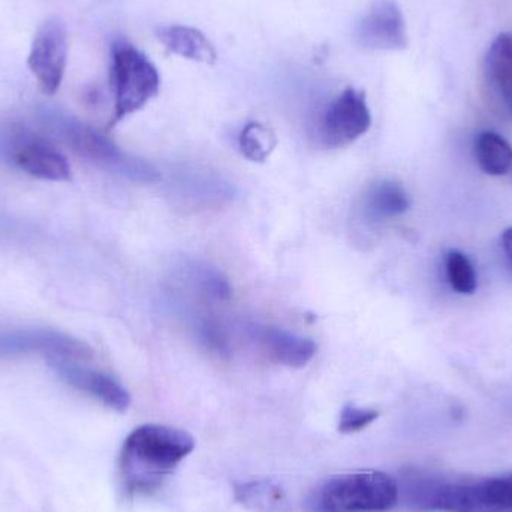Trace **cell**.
Wrapping results in <instances>:
<instances>
[{
    "mask_svg": "<svg viewBox=\"0 0 512 512\" xmlns=\"http://www.w3.org/2000/svg\"><path fill=\"white\" fill-rule=\"evenodd\" d=\"M478 165L489 176H505L512 170V146L502 135L481 132L475 141Z\"/></svg>",
    "mask_w": 512,
    "mask_h": 512,
    "instance_id": "2e32d148",
    "label": "cell"
},
{
    "mask_svg": "<svg viewBox=\"0 0 512 512\" xmlns=\"http://www.w3.org/2000/svg\"><path fill=\"white\" fill-rule=\"evenodd\" d=\"M156 36L168 51L185 59L207 63V65H212L218 59L215 45L201 30L194 27L180 26V24L159 27Z\"/></svg>",
    "mask_w": 512,
    "mask_h": 512,
    "instance_id": "5bb4252c",
    "label": "cell"
},
{
    "mask_svg": "<svg viewBox=\"0 0 512 512\" xmlns=\"http://www.w3.org/2000/svg\"><path fill=\"white\" fill-rule=\"evenodd\" d=\"M502 246H504L505 255L510 259L512 265V227L502 233Z\"/></svg>",
    "mask_w": 512,
    "mask_h": 512,
    "instance_id": "603a6c76",
    "label": "cell"
},
{
    "mask_svg": "<svg viewBox=\"0 0 512 512\" xmlns=\"http://www.w3.org/2000/svg\"><path fill=\"white\" fill-rule=\"evenodd\" d=\"M204 288L209 291V294L215 295V297L227 300L231 295L230 283L227 279L221 276V274L212 271V273H206L203 279Z\"/></svg>",
    "mask_w": 512,
    "mask_h": 512,
    "instance_id": "7402d4cb",
    "label": "cell"
},
{
    "mask_svg": "<svg viewBox=\"0 0 512 512\" xmlns=\"http://www.w3.org/2000/svg\"><path fill=\"white\" fill-rule=\"evenodd\" d=\"M370 125L372 114L366 95L354 87H348L322 113L319 137L328 149H342L363 137Z\"/></svg>",
    "mask_w": 512,
    "mask_h": 512,
    "instance_id": "8992f818",
    "label": "cell"
},
{
    "mask_svg": "<svg viewBox=\"0 0 512 512\" xmlns=\"http://www.w3.org/2000/svg\"><path fill=\"white\" fill-rule=\"evenodd\" d=\"M237 498L255 511H271L282 502V493L273 484L259 481L237 489Z\"/></svg>",
    "mask_w": 512,
    "mask_h": 512,
    "instance_id": "d6986e66",
    "label": "cell"
},
{
    "mask_svg": "<svg viewBox=\"0 0 512 512\" xmlns=\"http://www.w3.org/2000/svg\"><path fill=\"white\" fill-rule=\"evenodd\" d=\"M366 207L378 219L396 218L411 207L408 192L400 183L382 180L375 183L366 194Z\"/></svg>",
    "mask_w": 512,
    "mask_h": 512,
    "instance_id": "9a60e30c",
    "label": "cell"
},
{
    "mask_svg": "<svg viewBox=\"0 0 512 512\" xmlns=\"http://www.w3.org/2000/svg\"><path fill=\"white\" fill-rule=\"evenodd\" d=\"M358 41L370 50L397 51L408 47L405 17L396 0H376L357 27Z\"/></svg>",
    "mask_w": 512,
    "mask_h": 512,
    "instance_id": "9c48e42d",
    "label": "cell"
},
{
    "mask_svg": "<svg viewBox=\"0 0 512 512\" xmlns=\"http://www.w3.org/2000/svg\"><path fill=\"white\" fill-rule=\"evenodd\" d=\"M252 336L271 360L291 369L307 366L316 354L313 340L282 328L255 325L252 327Z\"/></svg>",
    "mask_w": 512,
    "mask_h": 512,
    "instance_id": "7c38bea8",
    "label": "cell"
},
{
    "mask_svg": "<svg viewBox=\"0 0 512 512\" xmlns=\"http://www.w3.org/2000/svg\"><path fill=\"white\" fill-rule=\"evenodd\" d=\"M0 149L6 161L29 176L48 182H68L71 167L66 156L48 138L15 126L3 134Z\"/></svg>",
    "mask_w": 512,
    "mask_h": 512,
    "instance_id": "5b68a950",
    "label": "cell"
},
{
    "mask_svg": "<svg viewBox=\"0 0 512 512\" xmlns=\"http://www.w3.org/2000/svg\"><path fill=\"white\" fill-rule=\"evenodd\" d=\"M110 80L114 113L108 129L146 107L161 89L158 68L140 48L125 39H117L111 47Z\"/></svg>",
    "mask_w": 512,
    "mask_h": 512,
    "instance_id": "3957f363",
    "label": "cell"
},
{
    "mask_svg": "<svg viewBox=\"0 0 512 512\" xmlns=\"http://www.w3.org/2000/svg\"><path fill=\"white\" fill-rule=\"evenodd\" d=\"M378 417L379 412L375 409L358 408L354 405L345 406L340 412L339 432L343 435L361 432L375 423Z\"/></svg>",
    "mask_w": 512,
    "mask_h": 512,
    "instance_id": "ffe728a7",
    "label": "cell"
},
{
    "mask_svg": "<svg viewBox=\"0 0 512 512\" xmlns=\"http://www.w3.org/2000/svg\"><path fill=\"white\" fill-rule=\"evenodd\" d=\"M484 71L493 95L512 119V33H501L490 45Z\"/></svg>",
    "mask_w": 512,
    "mask_h": 512,
    "instance_id": "4fadbf2b",
    "label": "cell"
},
{
    "mask_svg": "<svg viewBox=\"0 0 512 512\" xmlns=\"http://www.w3.org/2000/svg\"><path fill=\"white\" fill-rule=\"evenodd\" d=\"M400 499L397 481L385 472L337 475L325 480L309 499L312 512H387Z\"/></svg>",
    "mask_w": 512,
    "mask_h": 512,
    "instance_id": "7a4b0ae2",
    "label": "cell"
},
{
    "mask_svg": "<svg viewBox=\"0 0 512 512\" xmlns=\"http://www.w3.org/2000/svg\"><path fill=\"white\" fill-rule=\"evenodd\" d=\"M194 450V438L185 430L159 424L138 427L120 453L123 487L131 495L155 492Z\"/></svg>",
    "mask_w": 512,
    "mask_h": 512,
    "instance_id": "6da1fadb",
    "label": "cell"
},
{
    "mask_svg": "<svg viewBox=\"0 0 512 512\" xmlns=\"http://www.w3.org/2000/svg\"><path fill=\"white\" fill-rule=\"evenodd\" d=\"M42 355L45 360L84 361L93 352L86 343L68 334L47 328H17L0 331V358Z\"/></svg>",
    "mask_w": 512,
    "mask_h": 512,
    "instance_id": "52a82bcc",
    "label": "cell"
},
{
    "mask_svg": "<svg viewBox=\"0 0 512 512\" xmlns=\"http://www.w3.org/2000/svg\"><path fill=\"white\" fill-rule=\"evenodd\" d=\"M68 63V33L59 18H48L36 30L30 45L27 66L45 95H54L62 86Z\"/></svg>",
    "mask_w": 512,
    "mask_h": 512,
    "instance_id": "ba28073f",
    "label": "cell"
},
{
    "mask_svg": "<svg viewBox=\"0 0 512 512\" xmlns=\"http://www.w3.org/2000/svg\"><path fill=\"white\" fill-rule=\"evenodd\" d=\"M448 282L454 291L463 295H471L477 291L478 277L474 265L462 251L451 249L445 258Z\"/></svg>",
    "mask_w": 512,
    "mask_h": 512,
    "instance_id": "ac0fdd59",
    "label": "cell"
},
{
    "mask_svg": "<svg viewBox=\"0 0 512 512\" xmlns=\"http://www.w3.org/2000/svg\"><path fill=\"white\" fill-rule=\"evenodd\" d=\"M240 150L252 162H264L276 147V137L261 123H248L239 138Z\"/></svg>",
    "mask_w": 512,
    "mask_h": 512,
    "instance_id": "e0dca14e",
    "label": "cell"
},
{
    "mask_svg": "<svg viewBox=\"0 0 512 512\" xmlns=\"http://www.w3.org/2000/svg\"><path fill=\"white\" fill-rule=\"evenodd\" d=\"M47 363L53 367L54 372L63 382L71 385L75 390L95 397L108 408L117 412H125L131 405V396L126 388L111 376L98 372V370L89 369L80 361L48 360Z\"/></svg>",
    "mask_w": 512,
    "mask_h": 512,
    "instance_id": "30bf717a",
    "label": "cell"
},
{
    "mask_svg": "<svg viewBox=\"0 0 512 512\" xmlns=\"http://www.w3.org/2000/svg\"><path fill=\"white\" fill-rule=\"evenodd\" d=\"M453 512H512V474L480 480L459 478Z\"/></svg>",
    "mask_w": 512,
    "mask_h": 512,
    "instance_id": "8fae6325",
    "label": "cell"
},
{
    "mask_svg": "<svg viewBox=\"0 0 512 512\" xmlns=\"http://www.w3.org/2000/svg\"><path fill=\"white\" fill-rule=\"evenodd\" d=\"M203 342L218 354H228V340L221 327L215 324H206L201 328Z\"/></svg>",
    "mask_w": 512,
    "mask_h": 512,
    "instance_id": "44dd1931",
    "label": "cell"
},
{
    "mask_svg": "<svg viewBox=\"0 0 512 512\" xmlns=\"http://www.w3.org/2000/svg\"><path fill=\"white\" fill-rule=\"evenodd\" d=\"M48 123L78 156L92 164L135 182L150 183L158 179V173L152 165L122 152L113 141L86 123L60 114L48 117Z\"/></svg>",
    "mask_w": 512,
    "mask_h": 512,
    "instance_id": "277c9868",
    "label": "cell"
}]
</instances>
